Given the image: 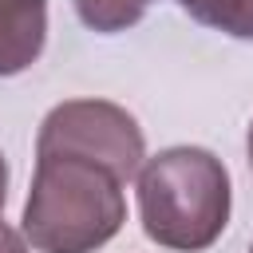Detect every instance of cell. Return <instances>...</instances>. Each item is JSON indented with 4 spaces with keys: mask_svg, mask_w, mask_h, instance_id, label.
I'll return each mask as SVG.
<instances>
[{
    "mask_svg": "<svg viewBox=\"0 0 253 253\" xmlns=\"http://www.w3.org/2000/svg\"><path fill=\"white\" fill-rule=\"evenodd\" d=\"M71 4H75L79 20H83L91 32L115 36V32L134 28V24L146 16V8H150L154 0H71Z\"/></svg>",
    "mask_w": 253,
    "mask_h": 253,
    "instance_id": "6",
    "label": "cell"
},
{
    "mask_svg": "<svg viewBox=\"0 0 253 253\" xmlns=\"http://www.w3.org/2000/svg\"><path fill=\"white\" fill-rule=\"evenodd\" d=\"M47 40V0H0V79L28 71Z\"/></svg>",
    "mask_w": 253,
    "mask_h": 253,
    "instance_id": "4",
    "label": "cell"
},
{
    "mask_svg": "<svg viewBox=\"0 0 253 253\" xmlns=\"http://www.w3.org/2000/svg\"><path fill=\"white\" fill-rule=\"evenodd\" d=\"M0 253H28V241L20 229H12L4 217H0Z\"/></svg>",
    "mask_w": 253,
    "mask_h": 253,
    "instance_id": "7",
    "label": "cell"
},
{
    "mask_svg": "<svg viewBox=\"0 0 253 253\" xmlns=\"http://www.w3.org/2000/svg\"><path fill=\"white\" fill-rule=\"evenodd\" d=\"M36 146H55V150H75L87 158H99L115 166L126 182L138 174L146 158V138L134 115L119 103L107 99H67L55 103L36 134Z\"/></svg>",
    "mask_w": 253,
    "mask_h": 253,
    "instance_id": "3",
    "label": "cell"
},
{
    "mask_svg": "<svg viewBox=\"0 0 253 253\" xmlns=\"http://www.w3.org/2000/svg\"><path fill=\"white\" fill-rule=\"evenodd\" d=\"M245 150H249V166H253V123H249V134H245Z\"/></svg>",
    "mask_w": 253,
    "mask_h": 253,
    "instance_id": "9",
    "label": "cell"
},
{
    "mask_svg": "<svg viewBox=\"0 0 253 253\" xmlns=\"http://www.w3.org/2000/svg\"><path fill=\"white\" fill-rule=\"evenodd\" d=\"M233 210L225 162L206 146H166L138 166V221L142 233L174 253L210 249Z\"/></svg>",
    "mask_w": 253,
    "mask_h": 253,
    "instance_id": "2",
    "label": "cell"
},
{
    "mask_svg": "<svg viewBox=\"0 0 253 253\" xmlns=\"http://www.w3.org/2000/svg\"><path fill=\"white\" fill-rule=\"evenodd\" d=\"M126 178L87 154L36 146L20 233L40 253H95L126 221Z\"/></svg>",
    "mask_w": 253,
    "mask_h": 253,
    "instance_id": "1",
    "label": "cell"
},
{
    "mask_svg": "<svg viewBox=\"0 0 253 253\" xmlns=\"http://www.w3.org/2000/svg\"><path fill=\"white\" fill-rule=\"evenodd\" d=\"M249 253H253V245H249Z\"/></svg>",
    "mask_w": 253,
    "mask_h": 253,
    "instance_id": "10",
    "label": "cell"
},
{
    "mask_svg": "<svg viewBox=\"0 0 253 253\" xmlns=\"http://www.w3.org/2000/svg\"><path fill=\"white\" fill-rule=\"evenodd\" d=\"M4 202H8V162L0 154V210H4Z\"/></svg>",
    "mask_w": 253,
    "mask_h": 253,
    "instance_id": "8",
    "label": "cell"
},
{
    "mask_svg": "<svg viewBox=\"0 0 253 253\" xmlns=\"http://www.w3.org/2000/svg\"><path fill=\"white\" fill-rule=\"evenodd\" d=\"M198 24L233 36V40H253V0H178Z\"/></svg>",
    "mask_w": 253,
    "mask_h": 253,
    "instance_id": "5",
    "label": "cell"
}]
</instances>
